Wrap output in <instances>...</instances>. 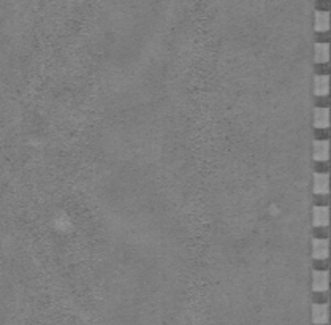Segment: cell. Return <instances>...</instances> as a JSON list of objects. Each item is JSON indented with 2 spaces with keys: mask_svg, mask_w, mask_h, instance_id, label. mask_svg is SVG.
Here are the masks:
<instances>
[{
  "mask_svg": "<svg viewBox=\"0 0 331 325\" xmlns=\"http://www.w3.org/2000/svg\"><path fill=\"white\" fill-rule=\"evenodd\" d=\"M312 289L317 294L320 292H326L328 289V272L325 270H315L312 275Z\"/></svg>",
  "mask_w": 331,
  "mask_h": 325,
  "instance_id": "6da1fadb",
  "label": "cell"
},
{
  "mask_svg": "<svg viewBox=\"0 0 331 325\" xmlns=\"http://www.w3.org/2000/svg\"><path fill=\"white\" fill-rule=\"evenodd\" d=\"M329 190V178L326 173H315L314 175V192L317 195H326Z\"/></svg>",
  "mask_w": 331,
  "mask_h": 325,
  "instance_id": "7a4b0ae2",
  "label": "cell"
},
{
  "mask_svg": "<svg viewBox=\"0 0 331 325\" xmlns=\"http://www.w3.org/2000/svg\"><path fill=\"white\" fill-rule=\"evenodd\" d=\"M312 255L317 260H323L328 257V241L325 238H314L312 240Z\"/></svg>",
  "mask_w": 331,
  "mask_h": 325,
  "instance_id": "3957f363",
  "label": "cell"
},
{
  "mask_svg": "<svg viewBox=\"0 0 331 325\" xmlns=\"http://www.w3.org/2000/svg\"><path fill=\"white\" fill-rule=\"evenodd\" d=\"M312 320L315 325H325L328 322V306L325 303H315L312 306Z\"/></svg>",
  "mask_w": 331,
  "mask_h": 325,
  "instance_id": "277c9868",
  "label": "cell"
},
{
  "mask_svg": "<svg viewBox=\"0 0 331 325\" xmlns=\"http://www.w3.org/2000/svg\"><path fill=\"white\" fill-rule=\"evenodd\" d=\"M329 154V145L326 140H315L314 142V159L318 162H325Z\"/></svg>",
  "mask_w": 331,
  "mask_h": 325,
  "instance_id": "5b68a950",
  "label": "cell"
},
{
  "mask_svg": "<svg viewBox=\"0 0 331 325\" xmlns=\"http://www.w3.org/2000/svg\"><path fill=\"white\" fill-rule=\"evenodd\" d=\"M314 125H315V128H326L329 125V110L328 108H315Z\"/></svg>",
  "mask_w": 331,
  "mask_h": 325,
  "instance_id": "8992f818",
  "label": "cell"
},
{
  "mask_svg": "<svg viewBox=\"0 0 331 325\" xmlns=\"http://www.w3.org/2000/svg\"><path fill=\"white\" fill-rule=\"evenodd\" d=\"M329 91V80L326 75H317L314 80V92L320 97H325Z\"/></svg>",
  "mask_w": 331,
  "mask_h": 325,
  "instance_id": "52a82bcc",
  "label": "cell"
},
{
  "mask_svg": "<svg viewBox=\"0 0 331 325\" xmlns=\"http://www.w3.org/2000/svg\"><path fill=\"white\" fill-rule=\"evenodd\" d=\"M314 27H315L317 32H326L328 30V27H329V15H328V12H322V10L315 12Z\"/></svg>",
  "mask_w": 331,
  "mask_h": 325,
  "instance_id": "ba28073f",
  "label": "cell"
},
{
  "mask_svg": "<svg viewBox=\"0 0 331 325\" xmlns=\"http://www.w3.org/2000/svg\"><path fill=\"white\" fill-rule=\"evenodd\" d=\"M328 207H315L314 208V225L326 227L328 225Z\"/></svg>",
  "mask_w": 331,
  "mask_h": 325,
  "instance_id": "9c48e42d",
  "label": "cell"
},
{
  "mask_svg": "<svg viewBox=\"0 0 331 325\" xmlns=\"http://www.w3.org/2000/svg\"><path fill=\"white\" fill-rule=\"evenodd\" d=\"M329 59V46L328 43H317L315 45V62L326 63Z\"/></svg>",
  "mask_w": 331,
  "mask_h": 325,
  "instance_id": "30bf717a",
  "label": "cell"
}]
</instances>
